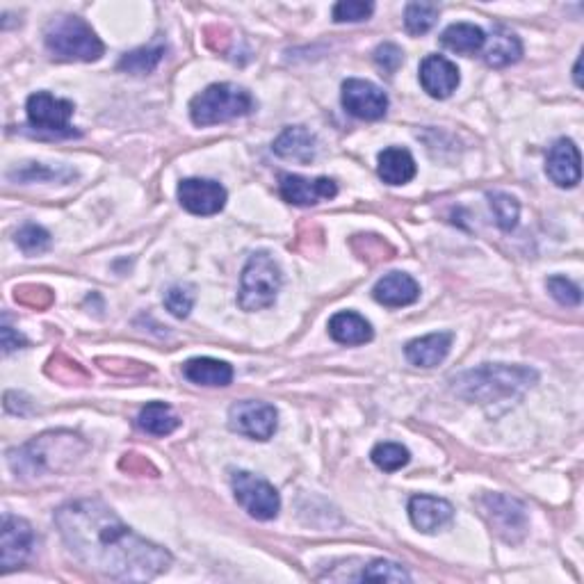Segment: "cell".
Wrapping results in <instances>:
<instances>
[{
	"instance_id": "cell-35",
	"label": "cell",
	"mask_w": 584,
	"mask_h": 584,
	"mask_svg": "<svg viewBox=\"0 0 584 584\" xmlns=\"http://www.w3.org/2000/svg\"><path fill=\"white\" fill-rule=\"evenodd\" d=\"M546 286L550 290V295H553L562 306H578L582 302L580 288L566 277H550Z\"/></svg>"
},
{
	"instance_id": "cell-22",
	"label": "cell",
	"mask_w": 584,
	"mask_h": 584,
	"mask_svg": "<svg viewBox=\"0 0 584 584\" xmlns=\"http://www.w3.org/2000/svg\"><path fill=\"white\" fill-rule=\"evenodd\" d=\"M329 336L340 345H365L370 343L375 331H372V324L363 315L343 311L329 320Z\"/></svg>"
},
{
	"instance_id": "cell-2",
	"label": "cell",
	"mask_w": 584,
	"mask_h": 584,
	"mask_svg": "<svg viewBox=\"0 0 584 584\" xmlns=\"http://www.w3.org/2000/svg\"><path fill=\"white\" fill-rule=\"evenodd\" d=\"M539 375L523 365H505V363H486L480 368L468 370L464 375L454 377V391L470 402L482 404L489 413L507 411L511 404H516L521 397L537 384Z\"/></svg>"
},
{
	"instance_id": "cell-18",
	"label": "cell",
	"mask_w": 584,
	"mask_h": 584,
	"mask_svg": "<svg viewBox=\"0 0 584 584\" xmlns=\"http://www.w3.org/2000/svg\"><path fill=\"white\" fill-rule=\"evenodd\" d=\"M372 297L388 308H402L418 302L420 286L416 279L409 277V274L391 272L377 281L375 290H372Z\"/></svg>"
},
{
	"instance_id": "cell-17",
	"label": "cell",
	"mask_w": 584,
	"mask_h": 584,
	"mask_svg": "<svg viewBox=\"0 0 584 584\" xmlns=\"http://www.w3.org/2000/svg\"><path fill=\"white\" fill-rule=\"evenodd\" d=\"M409 518L416 530L425 534H434L452 523L454 507L448 500L432 496H413L409 502Z\"/></svg>"
},
{
	"instance_id": "cell-30",
	"label": "cell",
	"mask_w": 584,
	"mask_h": 584,
	"mask_svg": "<svg viewBox=\"0 0 584 584\" xmlns=\"http://www.w3.org/2000/svg\"><path fill=\"white\" fill-rule=\"evenodd\" d=\"M489 204L496 222L502 231H511L518 224V215H521V206L518 201L507 192H489Z\"/></svg>"
},
{
	"instance_id": "cell-12",
	"label": "cell",
	"mask_w": 584,
	"mask_h": 584,
	"mask_svg": "<svg viewBox=\"0 0 584 584\" xmlns=\"http://www.w3.org/2000/svg\"><path fill=\"white\" fill-rule=\"evenodd\" d=\"M343 108L363 121L384 119L388 112V96L370 80L350 78L343 83Z\"/></svg>"
},
{
	"instance_id": "cell-10",
	"label": "cell",
	"mask_w": 584,
	"mask_h": 584,
	"mask_svg": "<svg viewBox=\"0 0 584 584\" xmlns=\"http://www.w3.org/2000/svg\"><path fill=\"white\" fill-rule=\"evenodd\" d=\"M277 409L267 402L245 400L229 409V427L254 441H270L277 432Z\"/></svg>"
},
{
	"instance_id": "cell-13",
	"label": "cell",
	"mask_w": 584,
	"mask_h": 584,
	"mask_svg": "<svg viewBox=\"0 0 584 584\" xmlns=\"http://www.w3.org/2000/svg\"><path fill=\"white\" fill-rule=\"evenodd\" d=\"M178 201L192 215H217L226 206V190L208 178H185L178 185Z\"/></svg>"
},
{
	"instance_id": "cell-8",
	"label": "cell",
	"mask_w": 584,
	"mask_h": 584,
	"mask_svg": "<svg viewBox=\"0 0 584 584\" xmlns=\"http://www.w3.org/2000/svg\"><path fill=\"white\" fill-rule=\"evenodd\" d=\"M480 509L502 541H523L527 532V514L521 502L502 496V493H486L480 500Z\"/></svg>"
},
{
	"instance_id": "cell-32",
	"label": "cell",
	"mask_w": 584,
	"mask_h": 584,
	"mask_svg": "<svg viewBox=\"0 0 584 584\" xmlns=\"http://www.w3.org/2000/svg\"><path fill=\"white\" fill-rule=\"evenodd\" d=\"M16 245L30 256L44 254V251L51 247V235H48V231H44L42 226L26 224L23 229H19V233H16Z\"/></svg>"
},
{
	"instance_id": "cell-21",
	"label": "cell",
	"mask_w": 584,
	"mask_h": 584,
	"mask_svg": "<svg viewBox=\"0 0 584 584\" xmlns=\"http://www.w3.org/2000/svg\"><path fill=\"white\" fill-rule=\"evenodd\" d=\"M484 46V60L493 69H505L509 64H516L523 55L521 39L505 28L493 30L491 37H486Z\"/></svg>"
},
{
	"instance_id": "cell-15",
	"label": "cell",
	"mask_w": 584,
	"mask_h": 584,
	"mask_svg": "<svg viewBox=\"0 0 584 584\" xmlns=\"http://www.w3.org/2000/svg\"><path fill=\"white\" fill-rule=\"evenodd\" d=\"M459 69L443 55H427L420 64V85L432 99H448L459 87Z\"/></svg>"
},
{
	"instance_id": "cell-14",
	"label": "cell",
	"mask_w": 584,
	"mask_h": 584,
	"mask_svg": "<svg viewBox=\"0 0 584 584\" xmlns=\"http://www.w3.org/2000/svg\"><path fill=\"white\" fill-rule=\"evenodd\" d=\"M281 197L292 206H318L320 201H329L338 194V185L331 178H304L297 174L279 176Z\"/></svg>"
},
{
	"instance_id": "cell-4",
	"label": "cell",
	"mask_w": 584,
	"mask_h": 584,
	"mask_svg": "<svg viewBox=\"0 0 584 584\" xmlns=\"http://www.w3.org/2000/svg\"><path fill=\"white\" fill-rule=\"evenodd\" d=\"M46 48L53 58L67 62H96L105 46L92 26L80 16H58L44 30Z\"/></svg>"
},
{
	"instance_id": "cell-7",
	"label": "cell",
	"mask_w": 584,
	"mask_h": 584,
	"mask_svg": "<svg viewBox=\"0 0 584 584\" xmlns=\"http://www.w3.org/2000/svg\"><path fill=\"white\" fill-rule=\"evenodd\" d=\"M231 486L238 505L245 509L251 518H256V521H272V518H277L281 509L279 493L270 482L263 480V477L247 473V470H238V473H233L231 477Z\"/></svg>"
},
{
	"instance_id": "cell-23",
	"label": "cell",
	"mask_w": 584,
	"mask_h": 584,
	"mask_svg": "<svg viewBox=\"0 0 584 584\" xmlns=\"http://www.w3.org/2000/svg\"><path fill=\"white\" fill-rule=\"evenodd\" d=\"M377 172L381 176V181L388 185H404L416 176V160H413L407 149L388 146V149L379 153Z\"/></svg>"
},
{
	"instance_id": "cell-11",
	"label": "cell",
	"mask_w": 584,
	"mask_h": 584,
	"mask_svg": "<svg viewBox=\"0 0 584 584\" xmlns=\"http://www.w3.org/2000/svg\"><path fill=\"white\" fill-rule=\"evenodd\" d=\"M35 543L37 539L30 523L19 516L7 514L3 518V530H0V566H3V573H10L26 564L32 550H35Z\"/></svg>"
},
{
	"instance_id": "cell-5",
	"label": "cell",
	"mask_w": 584,
	"mask_h": 584,
	"mask_svg": "<svg viewBox=\"0 0 584 584\" xmlns=\"http://www.w3.org/2000/svg\"><path fill=\"white\" fill-rule=\"evenodd\" d=\"M254 110V99L245 87L231 83H215L197 94L190 103V117L194 126L226 124L238 117H245Z\"/></svg>"
},
{
	"instance_id": "cell-33",
	"label": "cell",
	"mask_w": 584,
	"mask_h": 584,
	"mask_svg": "<svg viewBox=\"0 0 584 584\" xmlns=\"http://www.w3.org/2000/svg\"><path fill=\"white\" fill-rule=\"evenodd\" d=\"M165 306L174 318H188L194 306V288L188 283H178L165 292Z\"/></svg>"
},
{
	"instance_id": "cell-38",
	"label": "cell",
	"mask_w": 584,
	"mask_h": 584,
	"mask_svg": "<svg viewBox=\"0 0 584 584\" xmlns=\"http://www.w3.org/2000/svg\"><path fill=\"white\" fill-rule=\"evenodd\" d=\"M28 340L23 338L21 334H16V331L10 327V324H3V352L10 354L14 350H21V347H26Z\"/></svg>"
},
{
	"instance_id": "cell-37",
	"label": "cell",
	"mask_w": 584,
	"mask_h": 584,
	"mask_svg": "<svg viewBox=\"0 0 584 584\" xmlns=\"http://www.w3.org/2000/svg\"><path fill=\"white\" fill-rule=\"evenodd\" d=\"M16 302L44 308V306H48L53 302V295H51V290H46V288L23 286V288L16 290Z\"/></svg>"
},
{
	"instance_id": "cell-1",
	"label": "cell",
	"mask_w": 584,
	"mask_h": 584,
	"mask_svg": "<svg viewBox=\"0 0 584 584\" xmlns=\"http://www.w3.org/2000/svg\"><path fill=\"white\" fill-rule=\"evenodd\" d=\"M55 525L69 553L112 580L149 582L172 566V555L135 534L101 500H71L55 511Z\"/></svg>"
},
{
	"instance_id": "cell-29",
	"label": "cell",
	"mask_w": 584,
	"mask_h": 584,
	"mask_svg": "<svg viewBox=\"0 0 584 584\" xmlns=\"http://www.w3.org/2000/svg\"><path fill=\"white\" fill-rule=\"evenodd\" d=\"M370 457L372 461H375L377 468L386 470V473H395V470H400L409 464L411 454L400 443H379L375 445V450H372Z\"/></svg>"
},
{
	"instance_id": "cell-31",
	"label": "cell",
	"mask_w": 584,
	"mask_h": 584,
	"mask_svg": "<svg viewBox=\"0 0 584 584\" xmlns=\"http://www.w3.org/2000/svg\"><path fill=\"white\" fill-rule=\"evenodd\" d=\"M356 580H372V582H411V575L402 569L400 564L386 562V559H375L368 566H363L361 575Z\"/></svg>"
},
{
	"instance_id": "cell-16",
	"label": "cell",
	"mask_w": 584,
	"mask_h": 584,
	"mask_svg": "<svg viewBox=\"0 0 584 584\" xmlns=\"http://www.w3.org/2000/svg\"><path fill=\"white\" fill-rule=\"evenodd\" d=\"M546 172L559 188H575L580 183V151L573 140L562 137V140L555 142V146L548 153Z\"/></svg>"
},
{
	"instance_id": "cell-20",
	"label": "cell",
	"mask_w": 584,
	"mask_h": 584,
	"mask_svg": "<svg viewBox=\"0 0 584 584\" xmlns=\"http://www.w3.org/2000/svg\"><path fill=\"white\" fill-rule=\"evenodd\" d=\"M274 153L279 158L295 160V162H311L318 153V140L304 126H290L274 140Z\"/></svg>"
},
{
	"instance_id": "cell-6",
	"label": "cell",
	"mask_w": 584,
	"mask_h": 584,
	"mask_svg": "<svg viewBox=\"0 0 584 584\" xmlns=\"http://www.w3.org/2000/svg\"><path fill=\"white\" fill-rule=\"evenodd\" d=\"M281 290V270L267 251H256L242 270L240 306L254 313L277 302Z\"/></svg>"
},
{
	"instance_id": "cell-26",
	"label": "cell",
	"mask_w": 584,
	"mask_h": 584,
	"mask_svg": "<svg viewBox=\"0 0 584 584\" xmlns=\"http://www.w3.org/2000/svg\"><path fill=\"white\" fill-rule=\"evenodd\" d=\"M484 42H486L484 30L473 26V23H454V26L445 28L441 35V44L461 55L480 53L484 48Z\"/></svg>"
},
{
	"instance_id": "cell-27",
	"label": "cell",
	"mask_w": 584,
	"mask_h": 584,
	"mask_svg": "<svg viewBox=\"0 0 584 584\" xmlns=\"http://www.w3.org/2000/svg\"><path fill=\"white\" fill-rule=\"evenodd\" d=\"M165 51H167L165 44L137 48V51L126 53L124 58L119 60V69L126 73H133V76H146V73L156 71L160 60L165 58Z\"/></svg>"
},
{
	"instance_id": "cell-36",
	"label": "cell",
	"mask_w": 584,
	"mask_h": 584,
	"mask_svg": "<svg viewBox=\"0 0 584 584\" xmlns=\"http://www.w3.org/2000/svg\"><path fill=\"white\" fill-rule=\"evenodd\" d=\"M404 60V53H402V48L400 46H395V44H381L377 51H375V62H377V67L379 69H384L388 76H393V73L400 69V64Z\"/></svg>"
},
{
	"instance_id": "cell-19",
	"label": "cell",
	"mask_w": 584,
	"mask_h": 584,
	"mask_svg": "<svg viewBox=\"0 0 584 584\" xmlns=\"http://www.w3.org/2000/svg\"><path fill=\"white\" fill-rule=\"evenodd\" d=\"M452 347V334L448 331H438V334H429L425 338H416L404 347L409 363L418 365V368H436L445 356H448Z\"/></svg>"
},
{
	"instance_id": "cell-28",
	"label": "cell",
	"mask_w": 584,
	"mask_h": 584,
	"mask_svg": "<svg viewBox=\"0 0 584 584\" xmlns=\"http://www.w3.org/2000/svg\"><path fill=\"white\" fill-rule=\"evenodd\" d=\"M438 14H441V7L436 3H409L404 12V26L411 35H425L436 26Z\"/></svg>"
},
{
	"instance_id": "cell-25",
	"label": "cell",
	"mask_w": 584,
	"mask_h": 584,
	"mask_svg": "<svg viewBox=\"0 0 584 584\" xmlns=\"http://www.w3.org/2000/svg\"><path fill=\"white\" fill-rule=\"evenodd\" d=\"M178 425H181V420L165 402L146 404L140 416H137V427L151 436H169L176 432Z\"/></svg>"
},
{
	"instance_id": "cell-9",
	"label": "cell",
	"mask_w": 584,
	"mask_h": 584,
	"mask_svg": "<svg viewBox=\"0 0 584 584\" xmlns=\"http://www.w3.org/2000/svg\"><path fill=\"white\" fill-rule=\"evenodd\" d=\"M28 121L32 128L42 133H51L58 137H71L78 135L71 128V115H73V103L58 99V96L48 94V92H37L32 94L26 103Z\"/></svg>"
},
{
	"instance_id": "cell-34",
	"label": "cell",
	"mask_w": 584,
	"mask_h": 584,
	"mask_svg": "<svg viewBox=\"0 0 584 584\" xmlns=\"http://www.w3.org/2000/svg\"><path fill=\"white\" fill-rule=\"evenodd\" d=\"M372 12H375V5L363 3V0H340L334 5V21L336 23H359L368 21Z\"/></svg>"
},
{
	"instance_id": "cell-3",
	"label": "cell",
	"mask_w": 584,
	"mask_h": 584,
	"mask_svg": "<svg viewBox=\"0 0 584 584\" xmlns=\"http://www.w3.org/2000/svg\"><path fill=\"white\" fill-rule=\"evenodd\" d=\"M87 450V443L71 432H48L21 448L7 454L10 468L21 480H37L48 473H60L76 464L80 454Z\"/></svg>"
},
{
	"instance_id": "cell-24",
	"label": "cell",
	"mask_w": 584,
	"mask_h": 584,
	"mask_svg": "<svg viewBox=\"0 0 584 584\" xmlns=\"http://www.w3.org/2000/svg\"><path fill=\"white\" fill-rule=\"evenodd\" d=\"M183 375L199 386H229L233 368L217 359H190L183 365Z\"/></svg>"
}]
</instances>
